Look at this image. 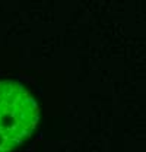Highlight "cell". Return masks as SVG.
<instances>
[{"label": "cell", "instance_id": "obj_1", "mask_svg": "<svg viewBox=\"0 0 146 152\" xmlns=\"http://www.w3.org/2000/svg\"><path fill=\"white\" fill-rule=\"evenodd\" d=\"M39 118L34 96L16 80H0V152H12L32 133Z\"/></svg>", "mask_w": 146, "mask_h": 152}]
</instances>
